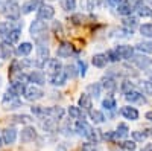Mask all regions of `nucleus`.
I'll return each mask as SVG.
<instances>
[{"mask_svg": "<svg viewBox=\"0 0 152 151\" xmlns=\"http://www.w3.org/2000/svg\"><path fill=\"white\" fill-rule=\"evenodd\" d=\"M120 147H122L123 150H126V151H135V150H137V142L125 139V141L120 142Z\"/></svg>", "mask_w": 152, "mask_h": 151, "instance_id": "obj_41", "label": "nucleus"}, {"mask_svg": "<svg viewBox=\"0 0 152 151\" xmlns=\"http://www.w3.org/2000/svg\"><path fill=\"white\" fill-rule=\"evenodd\" d=\"M23 96H24V99H26V101L35 102V101L41 99V98L44 96V92H43V89H40L38 85H34V84H32V85H28V87H26V90H24Z\"/></svg>", "mask_w": 152, "mask_h": 151, "instance_id": "obj_6", "label": "nucleus"}, {"mask_svg": "<svg viewBox=\"0 0 152 151\" xmlns=\"http://www.w3.org/2000/svg\"><path fill=\"white\" fill-rule=\"evenodd\" d=\"M37 137H38V133H37L35 127H32V125H26V127L21 130V133H20V141L23 144L34 142Z\"/></svg>", "mask_w": 152, "mask_h": 151, "instance_id": "obj_8", "label": "nucleus"}, {"mask_svg": "<svg viewBox=\"0 0 152 151\" xmlns=\"http://www.w3.org/2000/svg\"><path fill=\"white\" fill-rule=\"evenodd\" d=\"M61 131H62V134H66V136H70V134H73V133H72V125H70L69 122H66L64 125H62Z\"/></svg>", "mask_w": 152, "mask_h": 151, "instance_id": "obj_50", "label": "nucleus"}, {"mask_svg": "<svg viewBox=\"0 0 152 151\" xmlns=\"http://www.w3.org/2000/svg\"><path fill=\"white\" fill-rule=\"evenodd\" d=\"M108 2V5L110 6H114V8H117L120 3H123V0H107Z\"/></svg>", "mask_w": 152, "mask_h": 151, "instance_id": "obj_51", "label": "nucleus"}, {"mask_svg": "<svg viewBox=\"0 0 152 151\" xmlns=\"http://www.w3.org/2000/svg\"><path fill=\"white\" fill-rule=\"evenodd\" d=\"M46 31H47V24L43 20H40V18H35L31 23V26H29V34L35 38L37 43H43V41L47 40Z\"/></svg>", "mask_w": 152, "mask_h": 151, "instance_id": "obj_2", "label": "nucleus"}, {"mask_svg": "<svg viewBox=\"0 0 152 151\" xmlns=\"http://www.w3.org/2000/svg\"><path fill=\"white\" fill-rule=\"evenodd\" d=\"M37 14H38V18L40 20H50V18H53V15H55V8L52 5L43 3L40 6V9L37 11Z\"/></svg>", "mask_w": 152, "mask_h": 151, "instance_id": "obj_11", "label": "nucleus"}, {"mask_svg": "<svg viewBox=\"0 0 152 151\" xmlns=\"http://www.w3.org/2000/svg\"><path fill=\"white\" fill-rule=\"evenodd\" d=\"M14 55H15V50L11 43H8V41L0 43V57H2V60H11Z\"/></svg>", "mask_w": 152, "mask_h": 151, "instance_id": "obj_15", "label": "nucleus"}, {"mask_svg": "<svg viewBox=\"0 0 152 151\" xmlns=\"http://www.w3.org/2000/svg\"><path fill=\"white\" fill-rule=\"evenodd\" d=\"M0 63H2V57H0Z\"/></svg>", "mask_w": 152, "mask_h": 151, "instance_id": "obj_57", "label": "nucleus"}, {"mask_svg": "<svg viewBox=\"0 0 152 151\" xmlns=\"http://www.w3.org/2000/svg\"><path fill=\"white\" fill-rule=\"evenodd\" d=\"M91 63H93V66L94 67H97V69H104V67H107V64H108V58H107V55L105 54H94L93 55V58H91Z\"/></svg>", "mask_w": 152, "mask_h": 151, "instance_id": "obj_24", "label": "nucleus"}, {"mask_svg": "<svg viewBox=\"0 0 152 151\" xmlns=\"http://www.w3.org/2000/svg\"><path fill=\"white\" fill-rule=\"evenodd\" d=\"M50 60V49L46 41L43 43H37V60H35V66L37 67H44L46 61Z\"/></svg>", "mask_w": 152, "mask_h": 151, "instance_id": "obj_3", "label": "nucleus"}, {"mask_svg": "<svg viewBox=\"0 0 152 151\" xmlns=\"http://www.w3.org/2000/svg\"><path fill=\"white\" fill-rule=\"evenodd\" d=\"M9 2V0H0V11H2L3 8H5V5Z\"/></svg>", "mask_w": 152, "mask_h": 151, "instance_id": "obj_53", "label": "nucleus"}, {"mask_svg": "<svg viewBox=\"0 0 152 151\" xmlns=\"http://www.w3.org/2000/svg\"><path fill=\"white\" fill-rule=\"evenodd\" d=\"M82 151H104L102 147H99L97 144H93V142H87L82 145Z\"/></svg>", "mask_w": 152, "mask_h": 151, "instance_id": "obj_43", "label": "nucleus"}, {"mask_svg": "<svg viewBox=\"0 0 152 151\" xmlns=\"http://www.w3.org/2000/svg\"><path fill=\"white\" fill-rule=\"evenodd\" d=\"M100 92H102V87H100L99 82H93V84H88L87 85V95H90V98L97 99L100 96Z\"/></svg>", "mask_w": 152, "mask_h": 151, "instance_id": "obj_27", "label": "nucleus"}, {"mask_svg": "<svg viewBox=\"0 0 152 151\" xmlns=\"http://www.w3.org/2000/svg\"><path fill=\"white\" fill-rule=\"evenodd\" d=\"M131 90H134V82L131 80H123L120 82V93L126 95V93H129Z\"/></svg>", "mask_w": 152, "mask_h": 151, "instance_id": "obj_37", "label": "nucleus"}, {"mask_svg": "<svg viewBox=\"0 0 152 151\" xmlns=\"http://www.w3.org/2000/svg\"><path fill=\"white\" fill-rule=\"evenodd\" d=\"M50 77H53V75H58L62 72V69H64V66H62V63L59 61V58H50L46 61V64L43 67Z\"/></svg>", "mask_w": 152, "mask_h": 151, "instance_id": "obj_7", "label": "nucleus"}, {"mask_svg": "<svg viewBox=\"0 0 152 151\" xmlns=\"http://www.w3.org/2000/svg\"><path fill=\"white\" fill-rule=\"evenodd\" d=\"M2 139H3V144H6V145L15 144V141H17V130L12 128V127L5 128L2 131Z\"/></svg>", "mask_w": 152, "mask_h": 151, "instance_id": "obj_18", "label": "nucleus"}, {"mask_svg": "<svg viewBox=\"0 0 152 151\" xmlns=\"http://www.w3.org/2000/svg\"><path fill=\"white\" fill-rule=\"evenodd\" d=\"M11 119L14 124H23V125H29L32 122V118L29 115H14Z\"/></svg>", "mask_w": 152, "mask_h": 151, "instance_id": "obj_35", "label": "nucleus"}, {"mask_svg": "<svg viewBox=\"0 0 152 151\" xmlns=\"http://www.w3.org/2000/svg\"><path fill=\"white\" fill-rule=\"evenodd\" d=\"M31 111L34 113V116L40 118V119H44L46 118V107H43V105H32L31 107Z\"/></svg>", "mask_w": 152, "mask_h": 151, "instance_id": "obj_38", "label": "nucleus"}, {"mask_svg": "<svg viewBox=\"0 0 152 151\" xmlns=\"http://www.w3.org/2000/svg\"><path fill=\"white\" fill-rule=\"evenodd\" d=\"M138 31L146 38H152V23H143L138 26Z\"/></svg>", "mask_w": 152, "mask_h": 151, "instance_id": "obj_36", "label": "nucleus"}, {"mask_svg": "<svg viewBox=\"0 0 152 151\" xmlns=\"http://www.w3.org/2000/svg\"><path fill=\"white\" fill-rule=\"evenodd\" d=\"M52 29H53V32L56 34V35H61L62 34V24H61V21H53V24H52Z\"/></svg>", "mask_w": 152, "mask_h": 151, "instance_id": "obj_49", "label": "nucleus"}, {"mask_svg": "<svg viewBox=\"0 0 152 151\" xmlns=\"http://www.w3.org/2000/svg\"><path fill=\"white\" fill-rule=\"evenodd\" d=\"M29 82H32L34 85H44L46 84V75H44V72H41V70H32L29 75Z\"/></svg>", "mask_w": 152, "mask_h": 151, "instance_id": "obj_16", "label": "nucleus"}, {"mask_svg": "<svg viewBox=\"0 0 152 151\" xmlns=\"http://www.w3.org/2000/svg\"><path fill=\"white\" fill-rule=\"evenodd\" d=\"M73 55V44L62 41L56 49V58H69Z\"/></svg>", "mask_w": 152, "mask_h": 151, "instance_id": "obj_13", "label": "nucleus"}, {"mask_svg": "<svg viewBox=\"0 0 152 151\" xmlns=\"http://www.w3.org/2000/svg\"><path fill=\"white\" fill-rule=\"evenodd\" d=\"M32 49H34V44H32V43L24 41V43H21V44L17 46L15 55H17V57H28V55L32 52Z\"/></svg>", "mask_w": 152, "mask_h": 151, "instance_id": "obj_22", "label": "nucleus"}, {"mask_svg": "<svg viewBox=\"0 0 152 151\" xmlns=\"http://www.w3.org/2000/svg\"><path fill=\"white\" fill-rule=\"evenodd\" d=\"M76 67H78L79 75L84 78L85 75H87V64H85V61L84 60H78V61H76Z\"/></svg>", "mask_w": 152, "mask_h": 151, "instance_id": "obj_46", "label": "nucleus"}, {"mask_svg": "<svg viewBox=\"0 0 152 151\" xmlns=\"http://www.w3.org/2000/svg\"><path fill=\"white\" fill-rule=\"evenodd\" d=\"M67 113H69V116H70L72 119H76V121L84 119V113H82V110H81L78 105H70L69 110H67Z\"/></svg>", "mask_w": 152, "mask_h": 151, "instance_id": "obj_34", "label": "nucleus"}, {"mask_svg": "<svg viewBox=\"0 0 152 151\" xmlns=\"http://www.w3.org/2000/svg\"><path fill=\"white\" fill-rule=\"evenodd\" d=\"M145 118H146L148 121H152V110H149V111H146V115H145Z\"/></svg>", "mask_w": 152, "mask_h": 151, "instance_id": "obj_52", "label": "nucleus"}, {"mask_svg": "<svg viewBox=\"0 0 152 151\" xmlns=\"http://www.w3.org/2000/svg\"><path fill=\"white\" fill-rule=\"evenodd\" d=\"M3 145V139H2V136H0V147Z\"/></svg>", "mask_w": 152, "mask_h": 151, "instance_id": "obj_56", "label": "nucleus"}, {"mask_svg": "<svg viewBox=\"0 0 152 151\" xmlns=\"http://www.w3.org/2000/svg\"><path fill=\"white\" fill-rule=\"evenodd\" d=\"M62 72H64V75L67 77V80H69V78H70V80H73V78H76V77L79 75L76 64H66V66H64V69H62Z\"/></svg>", "mask_w": 152, "mask_h": 151, "instance_id": "obj_32", "label": "nucleus"}, {"mask_svg": "<svg viewBox=\"0 0 152 151\" xmlns=\"http://www.w3.org/2000/svg\"><path fill=\"white\" fill-rule=\"evenodd\" d=\"M128 134H129V127H128L126 124L120 122V124L117 125L116 131H114V141H117V139H125V137H128Z\"/></svg>", "mask_w": 152, "mask_h": 151, "instance_id": "obj_25", "label": "nucleus"}, {"mask_svg": "<svg viewBox=\"0 0 152 151\" xmlns=\"http://www.w3.org/2000/svg\"><path fill=\"white\" fill-rule=\"evenodd\" d=\"M72 21L75 24H82L85 21V15H82V14H73L72 15Z\"/></svg>", "mask_w": 152, "mask_h": 151, "instance_id": "obj_48", "label": "nucleus"}, {"mask_svg": "<svg viewBox=\"0 0 152 151\" xmlns=\"http://www.w3.org/2000/svg\"><path fill=\"white\" fill-rule=\"evenodd\" d=\"M114 49H116V52H117V55H119L120 60H131L134 57V50H135L129 44H119V46H116Z\"/></svg>", "mask_w": 152, "mask_h": 151, "instance_id": "obj_10", "label": "nucleus"}, {"mask_svg": "<svg viewBox=\"0 0 152 151\" xmlns=\"http://www.w3.org/2000/svg\"><path fill=\"white\" fill-rule=\"evenodd\" d=\"M75 130H76V133H78L79 136H84L85 139H88V141L93 142V144H97L99 139H100V137H99V131L94 130V128H93L85 119L76 121V124H75Z\"/></svg>", "mask_w": 152, "mask_h": 151, "instance_id": "obj_1", "label": "nucleus"}, {"mask_svg": "<svg viewBox=\"0 0 152 151\" xmlns=\"http://www.w3.org/2000/svg\"><path fill=\"white\" fill-rule=\"evenodd\" d=\"M88 116H90V119H91L94 124H104L105 119H107L105 115H104L100 110H93V108L88 111Z\"/></svg>", "mask_w": 152, "mask_h": 151, "instance_id": "obj_30", "label": "nucleus"}, {"mask_svg": "<svg viewBox=\"0 0 152 151\" xmlns=\"http://www.w3.org/2000/svg\"><path fill=\"white\" fill-rule=\"evenodd\" d=\"M131 134H132V141H134V142H143L146 137H148L145 131H138V130L132 131Z\"/></svg>", "mask_w": 152, "mask_h": 151, "instance_id": "obj_44", "label": "nucleus"}, {"mask_svg": "<svg viewBox=\"0 0 152 151\" xmlns=\"http://www.w3.org/2000/svg\"><path fill=\"white\" fill-rule=\"evenodd\" d=\"M125 99L128 101V102H131V104H135V102H138V104H145L146 102V99H145V96H143V93L142 92H138V90H131L129 93H126L125 95Z\"/></svg>", "mask_w": 152, "mask_h": 151, "instance_id": "obj_20", "label": "nucleus"}, {"mask_svg": "<svg viewBox=\"0 0 152 151\" xmlns=\"http://www.w3.org/2000/svg\"><path fill=\"white\" fill-rule=\"evenodd\" d=\"M21 105H23L21 99L18 96H15L12 92L6 90V93L2 98V108L3 110H15V108H20Z\"/></svg>", "mask_w": 152, "mask_h": 151, "instance_id": "obj_5", "label": "nucleus"}, {"mask_svg": "<svg viewBox=\"0 0 152 151\" xmlns=\"http://www.w3.org/2000/svg\"><path fill=\"white\" fill-rule=\"evenodd\" d=\"M142 151H152V144H148V145H146Z\"/></svg>", "mask_w": 152, "mask_h": 151, "instance_id": "obj_55", "label": "nucleus"}, {"mask_svg": "<svg viewBox=\"0 0 152 151\" xmlns=\"http://www.w3.org/2000/svg\"><path fill=\"white\" fill-rule=\"evenodd\" d=\"M132 32L134 31H129L126 28H120V29H116V37H119V38H131L132 37Z\"/></svg>", "mask_w": 152, "mask_h": 151, "instance_id": "obj_40", "label": "nucleus"}, {"mask_svg": "<svg viewBox=\"0 0 152 151\" xmlns=\"http://www.w3.org/2000/svg\"><path fill=\"white\" fill-rule=\"evenodd\" d=\"M140 87H142V90H143V95L152 96V81L151 80H143L140 82Z\"/></svg>", "mask_w": 152, "mask_h": 151, "instance_id": "obj_39", "label": "nucleus"}, {"mask_svg": "<svg viewBox=\"0 0 152 151\" xmlns=\"http://www.w3.org/2000/svg\"><path fill=\"white\" fill-rule=\"evenodd\" d=\"M66 115V110L62 107H46V118H52L55 121H61Z\"/></svg>", "mask_w": 152, "mask_h": 151, "instance_id": "obj_14", "label": "nucleus"}, {"mask_svg": "<svg viewBox=\"0 0 152 151\" xmlns=\"http://www.w3.org/2000/svg\"><path fill=\"white\" fill-rule=\"evenodd\" d=\"M43 5V0H28L21 5V14H31L32 11H38Z\"/></svg>", "mask_w": 152, "mask_h": 151, "instance_id": "obj_17", "label": "nucleus"}, {"mask_svg": "<svg viewBox=\"0 0 152 151\" xmlns=\"http://www.w3.org/2000/svg\"><path fill=\"white\" fill-rule=\"evenodd\" d=\"M2 14L8 20H18V17L21 14V6L18 5L17 0H9L5 5V8L2 9Z\"/></svg>", "mask_w": 152, "mask_h": 151, "instance_id": "obj_4", "label": "nucleus"}, {"mask_svg": "<svg viewBox=\"0 0 152 151\" xmlns=\"http://www.w3.org/2000/svg\"><path fill=\"white\" fill-rule=\"evenodd\" d=\"M134 49H137L140 54H143V55H146V54H152V43L151 41H138L135 46H134Z\"/></svg>", "mask_w": 152, "mask_h": 151, "instance_id": "obj_31", "label": "nucleus"}, {"mask_svg": "<svg viewBox=\"0 0 152 151\" xmlns=\"http://www.w3.org/2000/svg\"><path fill=\"white\" fill-rule=\"evenodd\" d=\"M99 84H100V87H102L104 90H107L108 93H113L114 90L117 89V80H114L113 77H110V75H105V77L100 78Z\"/></svg>", "mask_w": 152, "mask_h": 151, "instance_id": "obj_12", "label": "nucleus"}, {"mask_svg": "<svg viewBox=\"0 0 152 151\" xmlns=\"http://www.w3.org/2000/svg\"><path fill=\"white\" fill-rule=\"evenodd\" d=\"M116 11H117V14H120L123 17H129V15H132V12H134V5L129 3V2H123V3H120L116 8Z\"/></svg>", "mask_w": 152, "mask_h": 151, "instance_id": "obj_23", "label": "nucleus"}, {"mask_svg": "<svg viewBox=\"0 0 152 151\" xmlns=\"http://www.w3.org/2000/svg\"><path fill=\"white\" fill-rule=\"evenodd\" d=\"M151 81H152V80H151Z\"/></svg>", "mask_w": 152, "mask_h": 151, "instance_id": "obj_58", "label": "nucleus"}, {"mask_svg": "<svg viewBox=\"0 0 152 151\" xmlns=\"http://www.w3.org/2000/svg\"><path fill=\"white\" fill-rule=\"evenodd\" d=\"M87 2V9H90V11H94L97 9L99 6H102L105 3V0H85Z\"/></svg>", "mask_w": 152, "mask_h": 151, "instance_id": "obj_42", "label": "nucleus"}, {"mask_svg": "<svg viewBox=\"0 0 152 151\" xmlns=\"http://www.w3.org/2000/svg\"><path fill=\"white\" fill-rule=\"evenodd\" d=\"M78 107H79L81 110H87V111H90V110H91V107H93V101H91L90 95L82 93V95H81V98H79Z\"/></svg>", "mask_w": 152, "mask_h": 151, "instance_id": "obj_26", "label": "nucleus"}, {"mask_svg": "<svg viewBox=\"0 0 152 151\" xmlns=\"http://www.w3.org/2000/svg\"><path fill=\"white\" fill-rule=\"evenodd\" d=\"M129 61H132L134 66L138 67V69H142V70H146V69L152 64V60H151L149 57L143 55V54H137V55L134 54V57H132Z\"/></svg>", "mask_w": 152, "mask_h": 151, "instance_id": "obj_9", "label": "nucleus"}, {"mask_svg": "<svg viewBox=\"0 0 152 151\" xmlns=\"http://www.w3.org/2000/svg\"><path fill=\"white\" fill-rule=\"evenodd\" d=\"M66 82H67V77L64 75V72L50 77V84L55 85V87H62V85H66Z\"/></svg>", "mask_w": 152, "mask_h": 151, "instance_id": "obj_29", "label": "nucleus"}, {"mask_svg": "<svg viewBox=\"0 0 152 151\" xmlns=\"http://www.w3.org/2000/svg\"><path fill=\"white\" fill-rule=\"evenodd\" d=\"M102 107L107 110V111H114L117 107V102H116V99H114L113 95H108L104 101H102Z\"/></svg>", "mask_w": 152, "mask_h": 151, "instance_id": "obj_33", "label": "nucleus"}, {"mask_svg": "<svg viewBox=\"0 0 152 151\" xmlns=\"http://www.w3.org/2000/svg\"><path fill=\"white\" fill-rule=\"evenodd\" d=\"M120 115H122L125 119H128V121H137V119H138V110H137L135 107L126 105V107H122Z\"/></svg>", "mask_w": 152, "mask_h": 151, "instance_id": "obj_21", "label": "nucleus"}, {"mask_svg": "<svg viewBox=\"0 0 152 151\" xmlns=\"http://www.w3.org/2000/svg\"><path fill=\"white\" fill-rule=\"evenodd\" d=\"M40 125H41L43 131H46V133H55V131L58 130V121H55V119H52V118H44V119H41Z\"/></svg>", "mask_w": 152, "mask_h": 151, "instance_id": "obj_19", "label": "nucleus"}, {"mask_svg": "<svg viewBox=\"0 0 152 151\" xmlns=\"http://www.w3.org/2000/svg\"><path fill=\"white\" fill-rule=\"evenodd\" d=\"M107 58H108V61L110 63H117V61H120V58H119V55H117V52H116V49H110V50H107Z\"/></svg>", "mask_w": 152, "mask_h": 151, "instance_id": "obj_45", "label": "nucleus"}, {"mask_svg": "<svg viewBox=\"0 0 152 151\" xmlns=\"http://www.w3.org/2000/svg\"><path fill=\"white\" fill-rule=\"evenodd\" d=\"M62 8L66 11H75L76 9V0H62Z\"/></svg>", "mask_w": 152, "mask_h": 151, "instance_id": "obj_47", "label": "nucleus"}, {"mask_svg": "<svg viewBox=\"0 0 152 151\" xmlns=\"http://www.w3.org/2000/svg\"><path fill=\"white\" fill-rule=\"evenodd\" d=\"M145 133H146V136H148V137H152V128H146V130H145Z\"/></svg>", "mask_w": 152, "mask_h": 151, "instance_id": "obj_54", "label": "nucleus"}, {"mask_svg": "<svg viewBox=\"0 0 152 151\" xmlns=\"http://www.w3.org/2000/svg\"><path fill=\"white\" fill-rule=\"evenodd\" d=\"M122 26L129 29V31H134L137 26H138V18L134 17V15H129V17H123L122 20Z\"/></svg>", "mask_w": 152, "mask_h": 151, "instance_id": "obj_28", "label": "nucleus"}]
</instances>
